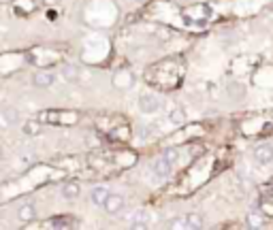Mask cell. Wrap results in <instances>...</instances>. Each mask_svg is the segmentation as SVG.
Here are the masks:
<instances>
[{
  "instance_id": "1",
  "label": "cell",
  "mask_w": 273,
  "mask_h": 230,
  "mask_svg": "<svg viewBox=\"0 0 273 230\" xmlns=\"http://www.w3.org/2000/svg\"><path fill=\"white\" fill-rule=\"evenodd\" d=\"M37 120L51 122V124H77L79 115L75 111H41Z\"/></svg>"
},
{
  "instance_id": "2",
  "label": "cell",
  "mask_w": 273,
  "mask_h": 230,
  "mask_svg": "<svg viewBox=\"0 0 273 230\" xmlns=\"http://www.w3.org/2000/svg\"><path fill=\"white\" fill-rule=\"evenodd\" d=\"M30 60H32V64H37L41 68H47L51 64L60 62V54L51 51V49H34L30 54Z\"/></svg>"
},
{
  "instance_id": "3",
  "label": "cell",
  "mask_w": 273,
  "mask_h": 230,
  "mask_svg": "<svg viewBox=\"0 0 273 230\" xmlns=\"http://www.w3.org/2000/svg\"><path fill=\"white\" fill-rule=\"evenodd\" d=\"M205 226V222L201 220L199 213H186L182 215L179 220H171L169 222V228H186V230H199Z\"/></svg>"
},
{
  "instance_id": "4",
  "label": "cell",
  "mask_w": 273,
  "mask_h": 230,
  "mask_svg": "<svg viewBox=\"0 0 273 230\" xmlns=\"http://www.w3.org/2000/svg\"><path fill=\"white\" fill-rule=\"evenodd\" d=\"M54 81H56V75L51 73L49 68H39L32 73V85L34 87H49V85H54Z\"/></svg>"
},
{
  "instance_id": "5",
  "label": "cell",
  "mask_w": 273,
  "mask_h": 230,
  "mask_svg": "<svg viewBox=\"0 0 273 230\" xmlns=\"http://www.w3.org/2000/svg\"><path fill=\"white\" fill-rule=\"evenodd\" d=\"M139 109H141V113H156L160 109V98L154 94H143L139 98Z\"/></svg>"
},
{
  "instance_id": "6",
  "label": "cell",
  "mask_w": 273,
  "mask_h": 230,
  "mask_svg": "<svg viewBox=\"0 0 273 230\" xmlns=\"http://www.w3.org/2000/svg\"><path fill=\"white\" fill-rule=\"evenodd\" d=\"M254 160L258 164H269L273 162V143H263L254 149Z\"/></svg>"
},
{
  "instance_id": "7",
  "label": "cell",
  "mask_w": 273,
  "mask_h": 230,
  "mask_svg": "<svg viewBox=\"0 0 273 230\" xmlns=\"http://www.w3.org/2000/svg\"><path fill=\"white\" fill-rule=\"evenodd\" d=\"M171 168H173V164L167 160V158H158V160H154V164H152V170L158 179H167V177L171 175Z\"/></svg>"
},
{
  "instance_id": "8",
  "label": "cell",
  "mask_w": 273,
  "mask_h": 230,
  "mask_svg": "<svg viewBox=\"0 0 273 230\" xmlns=\"http://www.w3.org/2000/svg\"><path fill=\"white\" fill-rule=\"evenodd\" d=\"M109 194H111V192H109L107 186H94V188H92V192H90V198H92V203H94L96 207H105Z\"/></svg>"
},
{
  "instance_id": "9",
  "label": "cell",
  "mask_w": 273,
  "mask_h": 230,
  "mask_svg": "<svg viewBox=\"0 0 273 230\" xmlns=\"http://www.w3.org/2000/svg\"><path fill=\"white\" fill-rule=\"evenodd\" d=\"M34 217H37V207L30 203L21 205L20 209H17V220H20L21 224H28V222H34Z\"/></svg>"
},
{
  "instance_id": "10",
  "label": "cell",
  "mask_w": 273,
  "mask_h": 230,
  "mask_svg": "<svg viewBox=\"0 0 273 230\" xmlns=\"http://www.w3.org/2000/svg\"><path fill=\"white\" fill-rule=\"evenodd\" d=\"M122 207H124V196H122V194H109L107 203H105V211L113 215V213H118Z\"/></svg>"
},
{
  "instance_id": "11",
  "label": "cell",
  "mask_w": 273,
  "mask_h": 230,
  "mask_svg": "<svg viewBox=\"0 0 273 230\" xmlns=\"http://www.w3.org/2000/svg\"><path fill=\"white\" fill-rule=\"evenodd\" d=\"M43 226H45V228H71V226H79V222L73 220L71 215H64V217H60V220H49V222H45Z\"/></svg>"
},
{
  "instance_id": "12",
  "label": "cell",
  "mask_w": 273,
  "mask_h": 230,
  "mask_svg": "<svg viewBox=\"0 0 273 230\" xmlns=\"http://www.w3.org/2000/svg\"><path fill=\"white\" fill-rule=\"evenodd\" d=\"M60 192H62V196L64 198L73 200V198H77L81 194V188H79V184H75V181H66V184L60 188Z\"/></svg>"
},
{
  "instance_id": "13",
  "label": "cell",
  "mask_w": 273,
  "mask_h": 230,
  "mask_svg": "<svg viewBox=\"0 0 273 230\" xmlns=\"http://www.w3.org/2000/svg\"><path fill=\"white\" fill-rule=\"evenodd\" d=\"M60 75L64 81H77L79 79V68L73 66V64H64V66L60 68Z\"/></svg>"
},
{
  "instance_id": "14",
  "label": "cell",
  "mask_w": 273,
  "mask_h": 230,
  "mask_svg": "<svg viewBox=\"0 0 273 230\" xmlns=\"http://www.w3.org/2000/svg\"><path fill=\"white\" fill-rule=\"evenodd\" d=\"M147 213H135V217H132L130 222V228H147L149 222H147Z\"/></svg>"
},
{
  "instance_id": "15",
  "label": "cell",
  "mask_w": 273,
  "mask_h": 230,
  "mask_svg": "<svg viewBox=\"0 0 273 230\" xmlns=\"http://www.w3.org/2000/svg\"><path fill=\"white\" fill-rule=\"evenodd\" d=\"M20 117H17V111H13V109H7L2 113V126L7 128V126H11V124H15Z\"/></svg>"
},
{
  "instance_id": "16",
  "label": "cell",
  "mask_w": 273,
  "mask_h": 230,
  "mask_svg": "<svg viewBox=\"0 0 273 230\" xmlns=\"http://www.w3.org/2000/svg\"><path fill=\"white\" fill-rule=\"evenodd\" d=\"M24 132L26 134H41V120H37V122H26L24 124Z\"/></svg>"
},
{
  "instance_id": "17",
  "label": "cell",
  "mask_w": 273,
  "mask_h": 230,
  "mask_svg": "<svg viewBox=\"0 0 273 230\" xmlns=\"http://www.w3.org/2000/svg\"><path fill=\"white\" fill-rule=\"evenodd\" d=\"M184 120H186V115H184L182 109H173L169 113V122L171 124H184Z\"/></svg>"
},
{
  "instance_id": "18",
  "label": "cell",
  "mask_w": 273,
  "mask_h": 230,
  "mask_svg": "<svg viewBox=\"0 0 273 230\" xmlns=\"http://www.w3.org/2000/svg\"><path fill=\"white\" fill-rule=\"evenodd\" d=\"M177 156H179V151L175 149V147H169V149H165V153H162V158H167L171 164L177 162Z\"/></svg>"
},
{
  "instance_id": "19",
  "label": "cell",
  "mask_w": 273,
  "mask_h": 230,
  "mask_svg": "<svg viewBox=\"0 0 273 230\" xmlns=\"http://www.w3.org/2000/svg\"><path fill=\"white\" fill-rule=\"evenodd\" d=\"M45 2H47V4H56L58 0H45Z\"/></svg>"
}]
</instances>
